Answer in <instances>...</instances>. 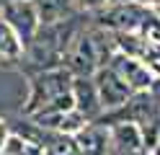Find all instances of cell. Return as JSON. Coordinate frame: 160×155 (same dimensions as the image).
Segmentation results:
<instances>
[{"instance_id": "6da1fadb", "label": "cell", "mask_w": 160, "mask_h": 155, "mask_svg": "<svg viewBox=\"0 0 160 155\" xmlns=\"http://www.w3.org/2000/svg\"><path fill=\"white\" fill-rule=\"evenodd\" d=\"M75 109L72 101V72L67 67H47L28 75V98L21 114L26 119L62 114Z\"/></svg>"}, {"instance_id": "7a4b0ae2", "label": "cell", "mask_w": 160, "mask_h": 155, "mask_svg": "<svg viewBox=\"0 0 160 155\" xmlns=\"http://www.w3.org/2000/svg\"><path fill=\"white\" fill-rule=\"evenodd\" d=\"M80 28H83L80 13L75 18L57 21V23H42L39 31L34 34V39L26 44L23 59L34 67V72L47 70V67H62L65 54H67V49Z\"/></svg>"}, {"instance_id": "3957f363", "label": "cell", "mask_w": 160, "mask_h": 155, "mask_svg": "<svg viewBox=\"0 0 160 155\" xmlns=\"http://www.w3.org/2000/svg\"><path fill=\"white\" fill-rule=\"evenodd\" d=\"M93 18V26L106 31H137L145 26V21L152 16V5H142L134 0H111L96 10H88Z\"/></svg>"}, {"instance_id": "277c9868", "label": "cell", "mask_w": 160, "mask_h": 155, "mask_svg": "<svg viewBox=\"0 0 160 155\" xmlns=\"http://www.w3.org/2000/svg\"><path fill=\"white\" fill-rule=\"evenodd\" d=\"M0 18L18 34V39L23 41V49H26L28 41L34 39L39 26H42L34 0H11V3H5L0 8Z\"/></svg>"}, {"instance_id": "5b68a950", "label": "cell", "mask_w": 160, "mask_h": 155, "mask_svg": "<svg viewBox=\"0 0 160 155\" xmlns=\"http://www.w3.org/2000/svg\"><path fill=\"white\" fill-rule=\"evenodd\" d=\"M93 83H96V90H98V98H101V106H103V114L106 111H114L119 106L134 96V90L122 80V75L114 70V67H101L93 75Z\"/></svg>"}, {"instance_id": "8992f818", "label": "cell", "mask_w": 160, "mask_h": 155, "mask_svg": "<svg viewBox=\"0 0 160 155\" xmlns=\"http://www.w3.org/2000/svg\"><path fill=\"white\" fill-rule=\"evenodd\" d=\"M108 67H114L119 75H122V80H124L134 93H137V90H152L155 80H158V78L152 75V70L147 67V62H145V59L122 54V52H116V54L111 57Z\"/></svg>"}, {"instance_id": "52a82bcc", "label": "cell", "mask_w": 160, "mask_h": 155, "mask_svg": "<svg viewBox=\"0 0 160 155\" xmlns=\"http://www.w3.org/2000/svg\"><path fill=\"white\" fill-rule=\"evenodd\" d=\"M108 152L124 155H150L142 140V129L134 121H116L108 127Z\"/></svg>"}, {"instance_id": "ba28073f", "label": "cell", "mask_w": 160, "mask_h": 155, "mask_svg": "<svg viewBox=\"0 0 160 155\" xmlns=\"http://www.w3.org/2000/svg\"><path fill=\"white\" fill-rule=\"evenodd\" d=\"M72 101H75V109L88 121H98L103 116V106H101L93 78H72Z\"/></svg>"}, {"instance_id": "9c48e42d", "label": "cell", "mask_w": 160, "mask_h": 155, "mask_svg": "<svg viewBox=\"0 0 160 155\" xmlns=\"http://www.w3.org/2000/svg\"><path fill=\"white\" fill-rule=\"evenodd\" d=\"M83 155H108V127L101 121H88L75 134Z\"/></svg>"}, {"instance_id": "30bf717a", "label": "cell", "mask_w": 160, "mask_h": 155, "mask_svg": "<svg viewBox=\"0 0 160 155\" xmlns=\"http://www.w3.org/2000/svg\"><path fill=\"white\" fill-rule=\"evenodd\" d=\"M34 5L42 23H57V21L75 18L80 13L78 0H34Z\"/></svg>"}, {"instance_id": "8fae6325", "label": "cell", "mask_w": 160, "mask_h": 155, "mask_svg": "<svg viewBox=\"0 0 160 155\" xmlns=\"http://www.w3.org/2000/svg\"><path fill=\"white\" fill-rule=\"evenodd\" d=\"M23 59V41L18 39V34L0 18V67L16 65Z\"/></svg>"}, {"instance_id": "7c38bea8", "label": "cell", "mask_w": 160, "mask_h": 155, "mask_svg": "<svg viewBox=\"0 0 160 155\" xmlns=\"http://www.w3.org/2000/svg\"><path fill=\"white\" fill-rule=\"evenodd\" d=\"M39 140H42V145H44V155H83L75 134L42 129V137Z\"/></svg>"}, {"instance_id": "4fadbf2b", "label": "cell", "mask_w": 160, "mask_h": 155, "mask_svg": "<svg viewBox=\"0 0 160 155\" xmlns=\"http://www.w3.org/2000/svg\"><path fill=\"white\" fill-rule=\"evenodd\" d=\"M5 155H44V145L34 140V137H26V134H18L11 132L8 134V142L3 147Z\"/></svg>"}, {"instance_id": "5bb4252c", "label": "cell", "mask_w": 160, "mask_h": 155, "mask_svg": "<svg viewBox=\"0 0 160 155\" xmlns=\"http://www.w3.org/2000/svg\"><path fill=\"white\" fill-rule=\"evenodd\" d=\"M106 3H111V0H78L80 10H96V8H101Z\"/></svg>"}, {"instance_id": "9a60e30c", "label": "cell", "mask_w": 160, "mask_h": 155, "mask_svg": "<svg viewBox=\"0 0 160 155\" xmlns=\"http://www.w3.org/2000/svg\"><path fill=\"white\" fill-rule=\"evenodd\" d=\"M8 134H11V129H8V121H5V119H0V152H3L5 142H8Z\"/></svg>"}, {"instance_id": "2e32d148", "label": "cell", "mask_w": 160, "mask_h": 155, "mask_svg": "<svg viewBox=\"0 0 160 155\" xmlns=\"http://www.w3.org/2000/svg\"><path fill=\"white\" fill-rule=\"evenodd\" d=\"M152 10H155V16L160 18V3H155V5H152Z\"/></svg>"}, {"instance_id": "e0dca14e", "label": "cell", "mask_w": 160, "mask_h": 155, "mask_svg": "<svg viewBox=\"0 0 160 155\" xmlns=\"http://www.w3.org/2000/svg\"><path fill=\"white\" fill-rule=\"evenodd\" d=\"M5 3H11V0H0V8H3V5H5Z\"/></svg>"}, {"instance_id": "ac0fdd59", "label": "cell", "mask_w": 160, "mask_h": 155, "mask_svg": "<svg viewBox=\"0 0 160 155\" xmlns=\"http://www.w3.org/2000/svg\"><path fill=\"white\" fill-rule=\"evenodd\" d=\"M0 155H5V152H0Z\"/></svg>"}]
</instances>
